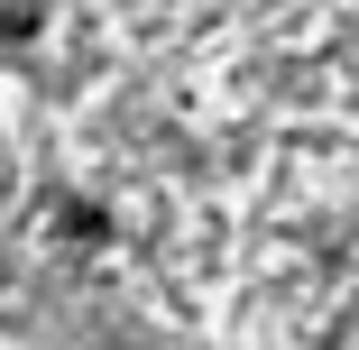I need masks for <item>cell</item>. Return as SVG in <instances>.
Wrapping results in <instances>:
<instances>
[]
</instances>
